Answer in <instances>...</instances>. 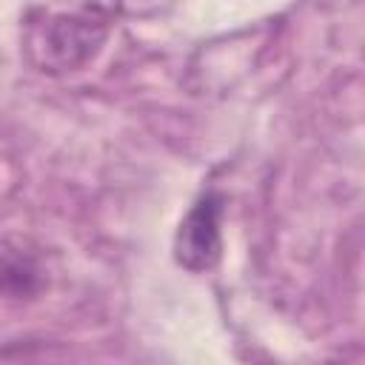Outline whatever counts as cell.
Returning <instances> with one entry per match:
<instances>
[{
  "label": "cell",
  "instance_id": "1",
  "mask_svg": "<svg viewBox=\"0 0 365 365\" xmlns=\"http://www.w3.org/2000/svg\"><path fill=\"white\" fill-rule=\"evenodd\" d=\"M111 20L103 9H77L43 14L29 26L26 54L43 74H68L88 66L108 40Z\"/></svg>",
  "mask_w": 365,
  "mask_h": 365
},
{
  "label": "cell",
  "instance_id": "3",
  "mask_svg": "<svg viewBox=\"0 0 365 365\" xmlns=\"http://www.w3.org/2000/svg\"><path fill=\"white\" fill-rule=\"evenodd\" d=\"M40 282L43 279L34 259L0 240V297H31Z\"/></svg>",
  "mask_w": 365,
  "mask_h": 365
},
{
  "label": "cell",
  "instance_id": "2",
  "mask_svg": "<svg viewBox=\"0 0 365 365\" xmlns=\"http://www.w3.org/2000/svg\"><path fill=\"white\" fill-rule=\"evenodd\" d=\"M222 211L225 197L220 191H202L197 202L182 217L177 234H174V259L180 268L191 274L211 271L222 257Z\"/></svg>",
  "mask_w": 365,
  "mask_h": 365
}]
</instances>
